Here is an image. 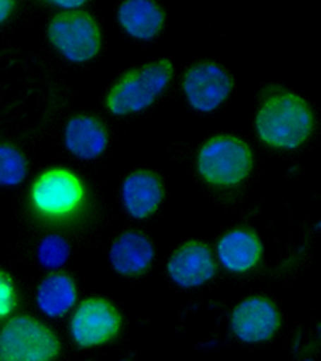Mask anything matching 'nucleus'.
<instances>
[{
	"instance_id": "obj_1",
	"label": "nucleus",
	"mask_w": 321,
	"mask_h": 361,
	"mask_svg": "<svg viewBox=\"0 0 321 361\" xmlns=\"http://www.w3.org/2000/svg\"><path fill=\"white\" fill-rule=\"evenodd\" d=\"M315 127V114L302 97L291 92L273 93L260 104L255 129L273 148L296 149L307 142Z\"/></svg>"
},
{
	"instance_id": "obj_2",
	"label": "nucleus",
	"mask_w": 321,
	"mask_h": 361,
	"mask_svg": "<svg viewBox=\"0 0 321 361\" xmlns=\"http://www.w3.org/2000/svg\"><path fill=\"white\" fill-rule=\"evenodd\" d=\"M172 78L174 65L167 58L131 69L109 90L107 106L114 116L142 113L164 93Z\"/></svg>"
},
{
	"instance_id": "obj_3",
	"label": "nucleus",
	"mask_w": 321,
	"mask_h": 361,
	"mask_svg": "<svg viewBox=\"0 0 321 361\" xmlns=\"http://www.w3.org/2000/svg\"><path fill=\"white\" fill-rule=\"evenodd\" d=\"M254 156L246 142L233 135L209 138L198 153V172L207 183L233 186L246 180Z\"/></svg>"
},
{
	"instance_id": "obj_4",
	"label": "nucleus",
	"mask_w": 321,
	"mask_h": 361,
	"mask_svg": "<svg viewBox=\"0 0 321 361\" xmlns=\"http://www.w3.org/2000/svg\"><path fill=\"white\" fill-rule=\"evenodd\" d=\"M60 350L61 343L54 331L36 318H11L0 331L2 361H50Z\"/></svg>"
},
{
	"instance_id": "obj_5",
	"label": "nucleus",
	"mask_w": 321,
	"mask_h": 361,
	"mask_svg": "<svg viewBox=\"0 0 321 361\" xmlns=\"http://www.w3.org/2000/svg\"><path fill=\"white\" fill-rule=\"evenodd\" d=\"M52 45L73 63H85L95 58L102 47L100 26L92 15L80 10H66L50 21Z\"/></svg>"
},
{
	"instance_id": "obj_6",
	"label": "nucleus",
	"mask_w": 321,
	"mask_h": 361,
	"mask_svg": "<svg viewBox=\"0 0 321 361\" xmlns=\"http://www.w3.org/2000/svg\"><path fill=\"white\" fill-rule=\"evenodd\" d=\"M85 188L74 172L54 167L40 173L31 186L34 209L45 217L63 219L83 206Z\"/></svg>"
},
{
	"instance_id": "obj_7",
	"label": "nucleus",
	"mask_w": 321,
	"mask_h": 361,
	"mask_svg": "<svg viewBox=\"0 0 321 361\" xmlns=\"http://www.w3.org/2000/svg\"><path fill=\"white\" fill-rule=\"evenodd\" d=\"M122 317L103 297H89L75 308L69 333L80 348H92L113 341L119 334Z\"/></svg>"
},
{
	"instance_id": "obj_8",
	"label": "nucleus",
	"mask_w": 321,
	"mask_h": 361,
	"mask_svg": "<svg viewBox=\"0 0 321 361\" xmlns=\"http://www.w3.org/2000/svg\"><path fill=\"white\" fill-rule=\"evenodd\" d=\"M183 93L190 106L200 113H212L233 90V78L214 61L195 63L183 75Z\"/></svg>"
},
{
	"instance_id": "obj_9",
	"label": "nucleus",
	"mask_w": 321,
	"mask_h": 361,
	"mask_svg": "<svg viewBox=\"0 0 321 361\" xmlns=\"http://www.w3.org/2000/svg\"><path fill=\"white\" fill-rule=\"evenodd\" d=\"M281 326L275 302L265 295H253L244 299L231 313V331L239 341L259 343L270 341Z\"/></svg>"
},
{
	"instance_id": "obj_10",
	"label": "nucleus",
	"mask_w": 321,
	"mask_h": 361,
	"mask_svg": "<svg viewBox=\"0 0 321 361\" xmlns=\"http://www.w3.org/2000/svg\"><path fill=\"white\" fill-rule=\"evenodd\" d=\"M212 249L206 243L186 241L172 252L167 262L169 278L183 289L200 288L215 276Z\"/></svg>"
},
{
	"instance_id": "obj_11",
	"label": "nucleus",
	"mask_w": 321,
	"mask_h": 361,
	"mask_svg": "<svg viewBox=\"0 0 321 361\" xmlns=\"http://www.w3.org/2000/svg\"><path fill=\"white\" fill-rule=\"evenodd\" d=\"M121 200L131 217L148 219L164 201V185L156 172L138 169L128 173L121 186Z\"/></svg>"
},
{
	"instance_id": "obj_12",
	"label": "nucleus",
	"mask_w": 321,
	"mask_h": 361,
	"mask_svg": "<svg viewBox=\"0 0 321 361\" xmlns=\"http://www.w3.org/2000/svg\"><path fill=\"white\" fill-rule=\"evenodd\" d=\"M109 264L122 276H140L155 260V246L145 233L127 230L113 241L108 254Z\"/></svg>"
},
{
	"instance_id": "obj_13",
	"label": "nucleus",
	"mask_w": 321,
	"mask_h": 361,
	"mask_svg": "<svg viewBox=\"0 0 321 361\" xmlns=\"http://www.w3.org/2000/svg\"><path fill=\"white\" fill-rule=\"evenodd\" d=\"M109 135L107 126L93 116L78 114L64 129V147L78 159L92 161L107 151Z\"/></svg>"
},
{
	"instance_id": "obj_14",
	"label": "nucleus",
	"mask_w": 321,
	"mask_h": 361,
	"mask_svg": "<svg viewBox=\"0 0 321 361\" xmlns=\"http://www.w3.org/2000/svg\"><path fill=\"white\" fill-rule=\"evenodd\" d=\"M264 254L260 238L248 228H235L225 233L217 244V257L225 270L246 273L259 264Z\"/></svg>"
},
{
	"instance_id": "obj_15",
	"label": "nucleus",
	"mask_w": 321,
	"mask_h": 361,
	"mask_svg": "<svg viewBox=\"0 0 321 361\" xmlns=\"http://www.w3.org/2000/svg\"><path fill=\"white\" fill-rule=\"evenodd\" d=\"M118 21L131 37L153 40L164 27L166 13L156 0H124L118 8Z\"/></svg>"
},
{
	"instance_id": "obj_16",
	"label": "nucleus",
	"mask_w": 321,
	"mask_h": 361,
	"mask_svg": "<svg viewBox=\"0 0 321 361\" xmlns=\"http://www.w3.org/2000/svg\"><path fill=\"white\" fill-rule=\"evenodd\" d=\"M75 300H78V288L74 278L64 271L54 270L37 286V307L49 318H63L71 312Z\"/></svg>"
},
{
	"instance_id": "obj_17",
	"label": "nucleus",
	"mask_w": 321,
	"mask_h": 361,
	"mask_svg": "<svg viewBox=\"0 0 321 361\" xmlns=\"http://www.w3.org/2000/svg\"><path fill=\"white\" fill-rule=\"evenodd\" d=\"M28 176V159L13 145L0 143V186H16Z\"/></svg>"
},
{
	"instance_id": "obj_18",
	"label": "nucleus",
	"mask_w": 321,
	"mask_h": 361,
	"mask_svg": "<svg viewBox=\"0 0 321 361\" xmlns=\"http://www.w3.org/2000/svg\"><path fill=\"white\" fill-rule=\"evenodd\" d=\"M69 255H71V246L66 238L60 235H47L39 243L37 260L47 270H60L69 260Z\"/></svg>"
},
{
	"instance_id": "obj_19",
	"label": "nucleus",
	"mask_w": 321,
	"mask_h": 361,
	"mask_svg": "<svg viewBox=\"0 0 321 361\" xmlns=\"http://www.w3.org/2000/svg\"><path fill=\"white\" fill-rule=\"evenodd\" d=\"M18 305V294L11 276L0 269V319L7 318Z\"/></svg>"
},
{
	"instance_id": "obj_20",
	"label": "nucleus",
	"mask_w": 321,
	"mask_h": 361,
	"mask_svg": "<svg viewBox=\"0 0 321 361\" xmlns=\"http://www.w3.org/2000/svg\"><path fill=\"white\" fill-rule=\"evenodd\" d=\"M47 2L56 5V7L64 10H75L87 2V0H47Z\"/></svg>"
},
{
	"instance_id": "obj_21",
	"label": "nucleus",
	"mask_w": 321,
	"mask_h": 361,
	"mask_svg": "<svg viewBox=\"0 0 321 361\" xmlns=\"http://www.w3.org/2000/svg\"><path fill=\"white\" fill-rule=\"evenodd\" d=\"M15 8V0H0V25L8 20L11 11Z\"/></svg>"
}]
</instances>
